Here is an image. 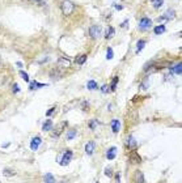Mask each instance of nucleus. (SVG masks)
<instances>
[{"mask_svg": "<svg viewBox=\"0 0 182 183\" xmlns=\"http://www.w3.org/2000/svg\"><path fill=\"white\" fill-rule=\"evenodd\" d=\"M174 17H176V11H174V9H169L168 12H165L163 16L159 18V21H161V20H166V21H170V20H173Z\"/></svg>", "mask_w": 182, "mask_h": 183, "instance_id": "7", "label": "nucleus"}, {"mask_svg": "<svg viewBox=\"0 0 182 183\" xmlns=\"http://www.w3.org/2000/svg\"><path fill=\"white\" fill-rule=\"evenodd\" d=\"M72 157H73V153H72V151H70V149H67L63 154H60V156H58V162L62 166H66V165H68L71 162V160H72Z\"/></svg>", "mask_w": 182, "mask_h": 183, "instance_id": "1", "label": "nucleus"}, {"mask_svg": "<svg viewBox=\"0 0 182 183\" xmlns=\"http://www.w3.org/2000/svg\"><path fill=\"white\" fill-rule=\"evenodd\" d=\"M46 85H47V84H41V82H37V81H32L30 85H29V89H30V90H36V89L46 86Z\"/></svg>", "mask_w": 182, "mask_h": 183, "instance_id": "15", "label": "nucleus"}, {"mask_svg": "<svg viewBox=\"0 0 182 183\" xmlns=\"http://www.w3.org/2000/svg\"><path fill=\"white\" fill-rule=\"evenodd\" d=\"M89 36L93 38V39H98L101 36H102V29L100 25H92L89 28Z\"/></svg>", "mask_w": 182, "mask_h": 183, "instance_id": "4", "label": "nucleus"}, {"mask_svg": "<svg viewBox=\"0 0 182 183\" xmlns=\"http://www.w3.org/2000/svg\"><path fill=\"white\" fill-rule=\"evenodd\" d=\"M105 174H106L107 177H111V170H110V167H109V166H107L106 169H105Z\"/></svg>", "mask_w": 182, "mask_h": 183, "instance_id": "32", "label": "nucleus"}, {"mask_svg": "<svg viewBox=\"0 0 182 183\" xmlns=\"http://www.w3.org/2000/svg\"><path fill=\"white\" fill-rule=\"evenodd\" d=\"M20 76L22 77V80H24V81L29 82V76L26 75V72H25V71H20Z\"/></svg>", "mask_w": 182, "mask_h": 183, "instance_id": "26", "label": "nucleus"}, {"mask_svg": "<svg viewBox=\"0 0 182 183\" xmlns=\"http://www.w3.org/2000/svg\"><path fill=\"white\" fill-rule=\"evenodd\" d=\"M95 148H96V144H95V141L93 140H89L85 144V153L88 156H91L93 152H95Z\"/></svg>", "mask_w": 182, "mask_h": 183, "instance_id": "8", "label": "nucleus"}, {"mask_svg": "<svg viewBox=\"0 0 182 183\" xmlns=\"http://www.w3.org/2000/svg\"><path fill=\"white\" fill-rule=\"evenodd\" d=\"M43 182H46V183L55 182V178H54V175H52V174H46L45 177H43Z\"/></svg>", "mask_w": 182, "mask_h": 183, "instance_id": "22", "label": "nucleus"}, {"mask_svg": "<svg viewBox=\"0 0 182 183\" xmlns=\"http://www.w3.org/2000/svg\"><path fill=\"white\" fill-rule=\"evenodd\" d=\"M151 2H152V6H153L155 9H159L164 4V0H151Z\"/></svg>", "mask_w": 182, "mask_h": 183, "instance_id": "20", "label": "nucleus"}, {"mask_svg": "<svg viewBox=\"0 0 182 183\" xmlns=\"http://www.w3.org/2000/svg\"><path fill=\"white\" fill-rule=\"evenodd\" d=\"M41 144H42V139H41V137H39V136L33 137L32 141H30V149L32 151H37Z\"/></svg>", "mask_w": 182, "mask_h": 183, "instance_id": "6", "label": "nucleus"}, {"mask_svg": "<svg viewBox=\"0 0 182 183\" xmlns=\"http://www.w3.org/2000/svg\"><path fill=\"white\" fill-rule=\"evenodd\" d=\"M101 92L104 93V94H106V93L109 92V86H107L106 84H105V85H102V86H101Z\"/></svg>", "mask_w": 182, "mask_h": 183, "instance_id": "31", "label": "nucleus"}, {"mask_svg": "<svg viewBox=\"0 0 182 183\" xmlns=\"http://www.w3.org/2000/svg\"><path fill=\"white\" fill-rule=\"evenodd\" d=\"M76 135H77V131L75 130V128H72V130H70V131H68L67 132V140L68 141H70V140H73V139H75V137H76Z\"/></svg>", "mask_w": 182, "mask_h": 183, "instance_id": "16", "label": "nucleus"}, {"mask_svg": "<svg viewBox=\"0 0 182 183\" xmlns=\"http://www.w3.org/2000/svg\"><path fill=\"white\" fill-rule=\"evenodd\" d=\"M97 127H98V122L97 120H91L89 122V128H91V130H96Z\"/></svg>", "mask_w": 182, "mask_h": 183, "instance_id": "27", "label": "nucleus"}, {"mask_svg": "<svg viewBox=\"0 0 182 183\" xmlns=\"http://www.w3.org/2000/svg\"><path fill=\"white\" fill-rule=\"evenodd\" d=\"M151 26H152V20L148 18V17H143L139 21V25H137V28H139L140 32H147Z\"/></svg>", "mask_w": 182, "mask_h": 183, "instance_id": "3", "label": "nucleus"}, {"mask_svg": "<svg viewBox=\"0 0 182 183\" xmlns=\"http://www.w3.org/2000/svg\"><path fill=\"white\" fill-rule=\"evenodd\" d=\"M14 174H16V171L8 169V167H6V169L3 170V175H4V177H12V175H14Z\"/></svg>", "mask_w": 182, "mask_h": 183, "instance_id": "21", "label": "nucleus"}, {"mask_svg": "<svg viewBox=\"0 0 182 183\" xmlns=\"http://www.w3.org/2000/svg\"><path fill=\"white\" fill-rule=\"evenodd\" d=\"M136 181L137 182H140V183H144L145 182V179H144V175H143V173H140V171H137L136 173Z\"/></svg>", "mask_w": 182, "mask_h": 183, "instance_id": "25", "label": "nucleus"}, {"mask_svg": "<svg viewBox=\"0 0 182 183\" xmlns=\"http://www.w3.org/2000/svg\"><path fill=\"white\" fill-rule=\"evenodd\" d=\"M126 145H127V148L129 149H136L137 148V143H136V139L132 135H130V136H127V140H126Z\"/></svg>", "mask_w": 182, "mask_h": 183, "instance_id": "5", "label": "nucleus"}, {"mask_svg": "<svg viewBox=\"0 0 182 183\" xmlns=\"http://www.w3.org/2000/svg\"><path fill=\"white\" fill-rule=\"evenodd\" d=\"M106 59H107V60L113 59V48H111V47H107V55H106Z\"/></svg>", "mask_w": 182, "mask_h": 183, "instance_id": "28", "label": "nucleus"}, {"mask_svg": "<svg viewBox=\"0 0 182 183\" xmlns=\"http://www.w3.org/2000/svg\"><path fill=\"white\" fill-rule=\"evenodd\" d=\"M127 24H129V21H127V20H126V22H122V28H125V26H127Z\"/></svg>", "mask_w": 182, "mask_h": 183, "instance_id": "35", "label": "nucleus"}, {"mask_svg": "<svg viewBox=\"0 0 182 183\" xmlns=\"http://www.w3.org/2000/svg\"><path fill=\"white\" fill-rule=\"evenodd\" d=\"M87 88L89 89V90H96V89H98V85H97V82L95 80H91V81H88Z\"/></svg>", "mask_w": 182, "mask_h": 183, "instance_id": "18", "label": "nucleus"}, {"mask_svg": "<svg viewBox=\"0 0 182 183\" xmlns=\"http://www.w3.org/2000/svg\"><path fill=\"white\" fill-rule=\"evenodd\" d=\"M117 84H118V76H115L114 78H113V81H111V86H110V90H111V92H115Z\"/></svg>", "mask_w": 182, "mask_h": 183, "instance_id": "23", "label": "nucleus"}, {"mask_svg": "<svg viewBox=\"0 0 182 183\" xmlns=\"http://www.w3.org/2000/svg\"><path fill=\"white\" fill-rule=\"evenodd\" d=\"M165 30H166L165 25H159V26L155 28V34H156V36H160V34H163Z\"/></svg>", "mask_w": 182, "mask_h": 183, "instance_id": "19", "label": "nucleus"}, {"mask_svg": "<svg viewBox=\"0 0 182 183\" xmlns=\"http://www.w3.org/2000/svg\"><path fill=\"white\" fill-rule=\"evenodd\" d=\"M58 66L60 68H70L71 67V62L67 58H59L58 59Z\"/></svg>", "mask_w": 182, "mask_h": 183, "instance_id": "10", "label": "nucleus"}, {"mask_svg": "<svg viewBox=\"0 0 182 183\" xmlns=\"http://www.w3.org/2000/svg\"><path fill=\"white\" fill-rule=\"evenodd\" d=\"M170 71H172V73H173V75H178V76H180V75H181V72H182V64L178 62L174 67H172V70H170Z\"/></svg>", "mask_w": 182, "mask_h": 183, "instance_id": "13", "label": "nucleus"}, {"mask_svg": "<svg viewBox=\"0 0 182 183\" xmlns=\"http://www.w3.org/2000/svg\"><path fill=\"white\" fill-rule=\"evenodd\" d=\"M85 60H87V55H85V54H83V55H79V56L75 59V63H76V64H80V66H81V64L85 63Z\"/></svg>", "mask_w": 182, "mask_h": 183, "instance_id": "17", "label": "nucleus"}, {"mask_svg": "<svg viewBox=\"0 0 182 183\" xmlns=\"http://www.w3.org/2000/svg\"><path fill=\"white\" fill-rule=\"evenodd\" d=\"M30 2L37 4V6H43V4H45V0H30Z\"/></svg>", "mask_w": 182, "mask_h": 183, "instance_id": "30", "label": "nucleus"}, {"mask_svg": "<svg viewBox=\"0 0 182 183\" xmlns=\"http://www.w3.org/2000/svg\"><path fill=\"white\" fill-rule=\"evenodd\" d=\"M54 128V126H52V120H46L45 123H43V126H42V131H45V132H47V131H50V130H52Z\"/></svg>", "mask_w": 182, "mask_h": 183, "instance_id": "14", "label": "nucleus"}, {"mask_svg": "<svg viewBox=\"0 0 182 183\" xmlns=\"http://www.w3.org/2000/svg\"><path fill=\"white\" fill-rule=\"evenodd\" d=\"M115 32H114V29H113L111 26H109V28H107V33L105 34V38L106 39H109V38H111V36H113V34H114Z\"/></svg>", "mask_w": 182, "mask_h": 183, "instance_id": "24", "label": "nucleus"}, {"mask_svg": "<svg viewBox=\"0 0 182 183\" xmlns=\"http://www.w3.org/2000/svg\"><path fill=\"white\" fill-rule=\"evenodd\" d=\"M145 43H147V41H145V39H139V41L136 42V48H135L136 54H139L141 50H143V48H144V46H145Z\"/></svg>", "mask_w": 182, "mask_h": 183, "instance_id": "12", "label": "nucleus"}, {"mask_svg": "<svg viewBox=\"0 0 182 183\" xmlns=\"http://www.w3.org/2000/svg\"><path fill=\"white\" fill-rule=\"evenodd\" d=\"M17 92H18V86L14 85V86H13V93H17Z\"/></svg>", "mask_w": 182, "mask_h": 183, "instance_id": "33", "label": "nucleus"}, {"mask_svg": "<svg viewBox=\"0 0 182 183\" xmlns=\"http://www.w3.org/2000/svg\"><path fill=\"white\" fill-rule=\"evenodd\" d=\"M75 11V6L71 0H63L62 2V12L64 16H70L71 13H73Z\"/></svg>", "mask_w": 182, "mask_h": 183, "instance_id": "2", "label": "nucleus"}, {"mask_svg": "<svg viewBox=\"0 0 182 183\" xmlns=\"http://www.w3.org/2000/svg\"><path fill=\"white\" fill-rule=\"evenodd\" d=\"M115 154H117V147H110L109 149L106 151V158L107 160H114L115 158Z\"/></svg>", "mask_w": 182, "mask_h": 183, "instance_id": "11", "label": "nucleus"}, {"mask_svg": "<svg viewBox=\"0 0 182 183\" xmlns=\"http://www.w3.org/2000/svg\"><path fill=\"white\" fill-rule=\"evenodd\" d=\"M55 109H56V107H51V109H48V110L46 111V116H51L52 114H54V111H55Z\"/></svg>", "mask_w": 182, "mask_h": 183, "instance_id": "29", "label": "nucleus"}, {"mask_svg": "<svg viewBox=\"0 0 182 183\" xmlns=\"http://www.w3.org/2000/svg\"><path fill=\"white\" fill-rule=\"evenodd\" d=\"M114 7H115L117 9H119V11H121L122 8H123V7H122V6H118V4H114Z\"/></svg>", "mask_w": 182, "mask_h": 183, "instance_id": "34", "label": "nucleus"}, {"mask_svg": "<svg viewBox=\"0 0 182 183\" xmlns=\"http://www.w3.org/2000/svg\"><path fill=\"white\" fill-rule=\"evenodd\" d=\"M110 127H111L113 133H118V132H119V130H121V122L118 119H113L110 122Z\"/></svg>", "mask_w": 182, "mask_h": 183, "instance_id": "9", "label": "nucleus"}, {"mask_svg": "<svg viewBox=\"0 0 182 183\" xmlns=\"http://www.w3.org/2000/svg\"><path fill=\"white\" fill-rule=\"evenodd\" d=\"M0 66H2V56H0Z\"/></svg>", "mask_w": 182, "mask_h": 183, "instance_id": "37", "label": "nucleus"}, {"mask_svg": "<svg viewBox=\"0 0 182 183\" xmlns=\"http://www.w3.org/2000/svg\"><path fill=\"white\" fill-rule=\"evenodd\" d=\"M115 178H117V182H121V179H119V173H117V175H115Z\"/></svg>", "mask_w": 182, "mask_h": 183, "instance_id": "36", "label": "nucleus"}]
</instances>
